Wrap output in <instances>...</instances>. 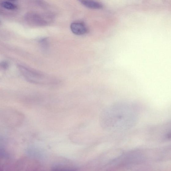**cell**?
Segmentation results:
<instances>
[{
    "instance_id": "cell-1",
    "label": "cell",
    "mask_w": 171,
    "mask_h": 171,
    "mask_svg": "<svg viewBox=\"0 0 171 171\" xmlns=\"http://www.w3.org/2000/svg\"><path fill=\"white\" fill-rule=\"evenodd\" d=\"M139 118V112L134 105L128 102H119L104 110L101 116V125L105 130L120 132L133 128Z\"/></svg>"
},
{
    "instance_id": "cell-6",
    "label": "cell",
    "mask_w": 171,
    "mask_h": 171,
    "mask_svg": "<svg viewBox=\"0 0 171 171\" xmlns=\"http://www.w3.org/2000/svg\"><path fill=\"white\" fill-rule=\"evenodd\" d=\"M2 67L4 69H6L8 67V64L6 62H2L1 64Z\"/></svg>"
},
{
    "instance_id": "cell-5",
    "label": "cell",
    "mask_w": 171,
    "mask_h": 171,
    "mask_svg": "<svg viewBox=\"0 0 171 171\" xmlns=\"http://www.w3.org/2000/svg\"><path fill=\"white\" fill-rule=\"evenodd\" d=\"M49 40L47 38H43L40 40V43L43 49L46 50L49 47Z\"/></svg>"
},
{
    "instance_id": "cell-4",
    "label": "cell",
    "mask_w": 171,
    "mask_h": 171,
    "mask_svg": "<svg viewBox=\"0 0 171 171\" xmlns=\"http://www.w3.org/2000/svg\"><path fill=\"white\" fill-rule=\"evenodd\" d=\"M1 5L3 8L9 10L16 9L17 8L16 5L9 2H3L1 3Z\"/></svg>"
},
{
    "instance_id": "cell-3",
    "label": "cell",
    "mask_w": 171,
    "mask_h": 171,
    "mask_svg": "<svg viewBox=\"0 0 171 171\" xmlns=\"http://www.w3.org/2000/svg\"><path fill=\"white\" fill-rule=\"evenodd\" d=\"M80 2L83 5L90 9H100L102 8L103 7L101 3L95 1L83 0Z\"/></svg>"
},
{
    "instance_id": "cell-2",
    "label": "cell",
    "mask_w": 171,
    "mask_h": 171,
    "mask_svg": "<svg viewBox=\"0 0 171 171\" xmlns=\"http://www.w3.org/2000/svg\"><path fill=\"white\" fill-rule=\"evenodd\" d=\"M70 28L72 32L77 35H85L88 31L86 25L80 22H74L71 24Z\"/></svg>"
}]
</instances>
